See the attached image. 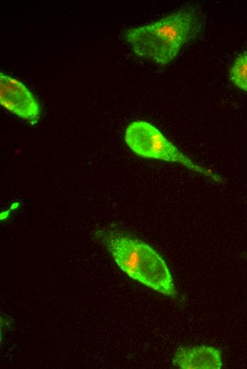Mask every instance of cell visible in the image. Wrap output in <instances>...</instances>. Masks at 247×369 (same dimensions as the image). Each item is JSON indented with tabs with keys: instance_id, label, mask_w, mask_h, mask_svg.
Returning a JSON list of instances; mask_svg holds the SVG:
<instances>
[{
	"instance_id": "6da1fadb",
	"label": "cell",
	"mask_w": 247,
	"mask_h": 369,
	"mask_svg": "<svg viewBox=\"0 0 247 369\" xmlns=\"http://www.w3.org/2000/svg\"><path fill=\"white\" fill-rule=\"evenodd\" d=\"M204 25L202 11L188 6L155 22L129 28L124 36L137 55L166 65L198 35Z\"/></svg>"
},
{
	"instance_id": "7a4b0ae2",
	"label": "cell",
	"mask_w": 247,
	"mask_h": 369,
	"mask_svg": "<svg viewBox=\"0 0 247 369\" xmlns=\"http://www.w3.org/2000/svg\"><path fill=\"white\" fill-rule=\"evenodd\" d=\"M96 236L128 277L159 293L176 296L168 267L150 246L114 230H99Z\"/></svg>"
},
{
	"instance_id": "3957f363",
	"label": "cell",
	"mask_w": 247,
	"mask_h": 369,
	"mask_svg": "<svg viewBox=\"0 0 247 369\" xmlns=\"http://www.w3.org/2000/svg\"><path fill=\"white\" fill-rule=\"evenodd\" d=\"M125 141L137 155L166 162L177 163L186 168L221 182V177L209 169L195 163L182 153L153 125L144 121L131 122L127 126Z\"/></svg>"
},
{
	"instance_id": "277c9868",
	"label": "cell",
	"mask_w": 247,
	"mask_h": 369,
	"mask_svg": "<svg viewBox=\"0 0 247 369\" xmlns=\"http://www.w3.org/2000/svg\"><path fill=\"white\" fill-rule=\"evenodd\" d=\"M0 102L31 123H35L40 118V106L32 92L21 82L4 72L0 74Z\"/></svg>"
},
{
	"instance_id": "5b68a950",
	"label": "cell",
	"mask_w": 247,
	"mask_h": 369,
	"mask_svg": "<svg viewBox=\"0 0 247 369\" xmlns=\"http://www.w3.org/2000/svg\"><path fill=\"white\" fill-rule=\"evenodd\" d=\"M172 364L182 369H220L221 352L209 346L181 347L175 351Z\"/></svg>"
},
{
	"instance_id": "8992f818",
	"label": "cell",
	"mask_w": 247,
	"mask_h": 369,
	"mask_svg": "<svg viewBox=\"0 0 247 369\" xmlns=\"http://www.w3.org/2000/svg\"><path fill=\"white\" fill-rule=\"evenodd\" d=\"M229 79L237 87L247 92V52L237 57L233 62Z\"/></svg>"
}]
</instances>
